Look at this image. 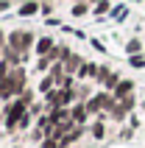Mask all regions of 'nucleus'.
<instances>
[{
    "label": "nucleus",
    "mask_w": 145,
    "mask_h": 148,
    "mask_svg": "<svg viewBox=\"0 0 145 148\" xmlns=\"http://www.w3.org/2000/svg\"><path fill=\"white\" fill-rule=\"evenodd\" d=\"M23 92H25V70L23 67H14V70L0 81V101L20 98Z\"/></svg>",
    "instance_id": "obj_1"
},
{
    "label": "nucleus",
    "mask_w": 145,
    "mask_h": 148,
    "mask_svg": "<svg viewBox=\"0 0 145 148\" xmlns=\"http://www.w3.org/2000/svg\"><path fill=\"white\" fill-rule=\"evenodd\" d=\"M28 106H31V92H23L20 98H14L6 109V129H17L20 120L28 115Z\"/></svg>",
    "instance_id": "obj_2"
},
{
    "label": "nucleus",
    "mask_w": 145,
    "mask_h": 148,
    "mask_svg": "<svg viewBox=\"0 0 145 148\" xmlns=\"http://www.w3.org/2000/svg\"><path fill=\"white\" fill-rule=\"evenodd\" d=\"M6 42H8V48L14 50V53L28 56V50L34 48V34H31V31H11Z\"/></svg>",
    "instance_id": "obj_3"
},
{
    "label": "nucleus",
    "mask_w": 145,
    "mask_h": 148,
    "mask_svg": "<svg viewBox=\"0 0 145 148\" xmlns=\"http://www.w3.org/2000/svg\"><path fill=\"white\" fill-rule=\"evenodd\" d=\"M131 90H134V84H131V81H120V84H117V90H114V98H117V101L129 98Z\"/></svg>",
    "instance_id": "obj_4"
},
{
    "label": "nucleus",
    "mask_w": 145,
    "mask_h": 148,
    "mask_svg": "<svg viewBox=\"0 0 145 148\" xmlns=\"http://www.w3.org/2000/svg\"><path fill=\"white\" fill-rule=\"evenodd\" d=\"M36 53H39V56H48V53H53V39H50V36H42L39 45H36Z\"/></svg>",
    "instance_id": "obj_5"
},
{
    "label": "nucleus",
    "mask_w": 145,
    "mask_h": 148,
    "mask_svg": "<svg viewBox=\"0 0 145 148\" xmlns=\"http://www.w3.org/2000/svg\"><path fill=\"white\" fill-rule=\"evenodd\" d=\"M36 8H39V3H36V0H28V3H23V6H20V11H17V14H20V17H31V14H36Z\"/></svg>",
    "instance_id": "obj_6"
},
{
    "label": "nucleus",
    "mask_w": 145,
    "mask_h": 148,
    "mask_svg": "<svg viewBox=\"0 0 145 148\" xmlns=\"http://www.w3.org/2000/svg\"><path fill=\"white\" fill-rule=\"evenodd\" d=\"M87 11H89V3H87V0H78V3L70 8V14H72V17H84Z\"/></svg>",
    "instance_id": "obj_7"
},
{
    "label": "nucleus",
    "mask_w": 145,
    "mask_h": 148,
    "mask_svg": "<svg viewBox=\"0 0 145 148\" xmlns=\"http://www.w3.org/2000/svg\"><path fill=\"white\" fill-rule=\"evenodd\" d=\"M89 132H92V137H95V140H103V137H106V126L101 123V120H95V123H92V129H89Z\"/></svg>",
    "instance_id": "obj_8"
},
{
    "label": "nucleus",
    "mask_w": 145,
    "mask_h": 148,
    "mask_svg": "<svg viewBox=\"0 0 145 148\" xmlns=\"http://www.w3.org/2000/svg\"><path fill=\"white\" fill-rule=\"evenodd\" d=\"M126 50H129V53H137V50H140V39H131V42H129V48H126Z\"/></svg>",
    "instance_id": "obj_9"
},
{
    "label": "nucleus",
    "mask_w": 145,
    "mask_h": 148,
    "mask_svg": "<svg viewBox=\"0 0 145 148\" xmlns=\"http://www.w3.org/2000/svg\"><path fill=\"white\" fill-rule=\"evenodd\" d=\"M106 11H109V3H106V0H101V3H98V11H95V14H106Z\"/></svg>",
    "instance_id": "obj_10"
},
{
    "label": "nucleus",
    "mask_w": 145,
    "mask_h": 148,
    "mask_svg": "<svg viewBox=\"0 0 145 148\" xmlns=\"http://www.w3.org/2000/svg\"><path fill=\"white\" fill-rule=\"evenodd\" d=\"M131 64L134 67H145V59L142 56H131Z\"/></svg>",
    "instance_id": "obj_11"
},
{
    "label": "nucleus",
    "mask_w": 145,
    "mask_h": 148,
    "mask_svg": "<svg viewBox=\"0 0 145 148\" xmlns=\"http://www.w3.org/2000/svg\"><path fill=\"white\" fill-rule=\"evenodd\" d=\"M28 126H31V115H25L23 120H20V129H28Z\"/></svg>",
    "instance_id": "obj_12"
},
{
    "label": "nucleus",
    "mask_w": 145,
    "mask_h": 148,
    "mask_svg": "<svg viewBox=\"0 0 145 148\" xmlns=\"http://www.w3.org/2000/svg\"><path fill=\"white\" fill-rule=\"evenodd\" d=\"M0 45H3V31H0Z\"/></svg>",
    "instance_id": "obj_13"
},
{
    "label": "nucleus",
    "mask_w": 145,
    "mask_h": 148,
    "mask_svg": "<svg viewBox=\"0 0 145 148\" xmlns=\"http://www.w3.org/2000/svg\"><path fill=\"white\" fill-rule=\"evenodd\" d=\"M140 106H142V109H145V101H142V103H140Z\"/></svg>",
    "instance_id": "obj_14"
},
{
    "label": "nucleus",
    "mask_w": 145,
    "mask_h": 148,
    "mask_svg": "<svg viewBox=\"0 0 145 148\" xmlns=\"http://www.w3.org/2000/svg\"><path fill=\"white\" fill-rule=\"evenodd\" d=\"M87 3H92V0H87Z\"/></svg>",
    "instance_id": "obj_15"
}]
</instances>
